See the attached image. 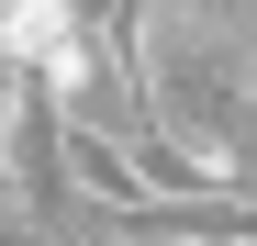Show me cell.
I'll return each instance as SVG.
<instances>
[{
	"instance_id": "obj_2",
	"label": "cell",
	"mask_w": 257,
	"mask_h": 246,
	"mask_svg": "<svg viewBox=\"0 0 257 246\" xmlns=\"http://www.w3.org/2000/svg\"><path fill=\"white\" fill-rule=\"evenodd\" d=\"M56 246H135V235H112V224H56Z\"/></svg>"
},
{
	"instance_id": "obj_3",
	"label": "cell",
	"mask_w": 257,
	"mask_h": 246,
	"mask_svg": "<svg viewBox=\"0 0 257 246\" xmlns=\"http://www.w3.org/2000/svg\"><path fill=\"white\" fill-rule=\"evenodd\" d=\"M135 246H201V235H168V224H135Z\"/></svg>"
},
{
	"instance_id": "obj_1",
	"label": "cell",
	"mask_w": 257,
	"mask_h": 246,
	"mask_svg": "<svg viewBox=\"0 0 257 246\" xmlns=\"http://www.w3.org/2000/svg\"><path fill=\"white\" fill-rule=\"evenodd\" d=\"M78 34H90L78 0H0V67H12V78H45Z\"/></svg>"
}]
</instances>
